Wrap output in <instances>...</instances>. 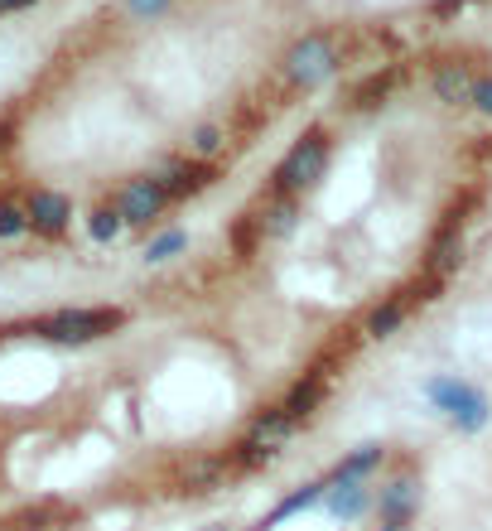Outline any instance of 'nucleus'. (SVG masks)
<instances>
[{
    "label": "nucleus",
    "mask_w": 492,
    "mask_h": 531,
    "mask_svg": "<svg viewBox=\"0 0 492 531\" xmlns=\"http://www.w3.org/2000/svg\"><path fill=\"white\" fill-rule=\"evenodd\" d=\"M121 227H126V223H121V213H116V208H97V213L87 218V232H92L97 242H111Z\"/></svg>",
    "instance_id": "obj_8"
},
{
    "label": "nucleus",
    "mask_w": 492,
    "mask_h": 531,
    "mask_svg": "<svg viewBox=\"0 0 492 531\" xmlns=\"http://www.w3.org/2000/svg\"><path fill=\"white\" fill-rule=\"evenodd\" d=\"M473 107L492 116V73H483V78H478V87H473Z\"/></svg>",
    "instance_id": "obj_10"
},
{
    "label": "nucleus",
    "mask_w": 492,
    "mask_h": 531,
    "mask_svg": "<svg viewBox=\"0 0 492 531\" xmlns=\"http://www.w3.org/2000/svg\"><path fill=\"white\" fill-rule=\"evenodd\" d=\"M25 5H34V0H0V15H15V10H25Z\"/></svg>",
    "instance_id": "obj_11"
},
{
    "label": "nucleus",
    "mask_w": 492,
    "mask_h": 531,
    "mask_svg": "<svg viewBox=\"0 0 492 531\" xmlns=\"http://www.w3.org/2000/svg\"><path fill=\"white\" fill-rule=\"evenodd\" d=\"M483 73H473V63H459V58H449V63H435V73H430V87H435V97L444 107H468L473 102V87H478Z\"/></svg>",
    "instance_id": "obj_6"
},
{
    "label": "nucleus",
    "mask_w": 492,
    "mask_h": 531,
    "mask_svg": "<svg viewBox=\"0 0 492 531\" xmlns=\"http://www.w3.org/2000/svg\"><path fill=\"white\" fill-rule=\"evenodd\" d=\"M126 10H131L136 20H155V15L169 10V0H126Z\"/></svg>",
    "instance_id": "obj_9"
},
{
    "label": "nucleus",
    "mask_w": 492,
    "mask_h": 531,
    "mask_svg": "<svg viewBox=\"0 0 492 531\" xmlns=\"http://www.w3.org/2000/svg\"><path fill=\"white\" fill-rule=\"evenodd\" d=\"M29 232V208L20 198H0V242H15Z\"/></svg>",
    "instance_id": "obj_7"
},
{
    "label": "nucleus",
    "mask_w": 492,
    "mask_h": 531,
    "mask_svg": "<svg viewBox=\"0 0 492 531\" xmlns=\"http://www.w3.org/2000/svg\"><path fill=\"white\" fill-rule=\"evenodd\" d=\"M25 208H29V232H39V237H63L68 223H73V203L58 189H34L25 198Z\"/></svg>",
    "instance_id": "obj_5"
},
{
    "label": "nucleus",
    "mask_w": 492,
    "mask_h": 531,
    "mask_svg": "<svg viewBox=\"0 0 492 531\" xmlns=\"http://www.w3.org/2000/svg\"><path fill=\"white\" fill-rule=\"evenodd\" d=\"M328 165V140L314 131V136L295 140V150L285 155V165L275 169V189H285V194H295L300 184H314Z\"/></svg>",
    "instance_id": "obj_4"
},
{
    "label": "nucleus",
    "mask_w": 492,
    "mask_h": 531,
    "mask_svg": "<svg viewBox=\"0 0 492 531\" xmlns=\"http://www.w3.org/2000/svg\"><path fill=\"white\" fill-rule=\"evenodd\" d=\"M169 203L174 198H169V189H164L160 179H126L121 194L111 198V208L121 213L126 227H145V223H155V218H164Z\"/></svg>",
    "instance_id": "obj_3"
},
{
    "label": "nucleus",
    "mask_w": 492,
    "mask_h": 531,
    "mask_svg": "<svg viewBox=\"0 0 492 531\" xmlns=\"http://www.w3.org/2000/svg\"><path fill=\"white\" fill-rule=\"evenodd\" d=\"M121 309L111 305H82V309H54L44 319H34L29 329L39 338H54V343H92V338H107L111 329H121Z\"/></svg>",
    "instance_id": "obj_1"
},
{
    "label": "nucleus",
    "mask_w": 492,
    "mask_h": 531,
    "mask_svg": "<svg viewBox=\"0 0 492 531\" xmlns=\"http://www.w3.org/2000/svg\"><path fill=\"white\" fill-rule=\"evenodd\" d=\"M338 63L343 58H338V44L328 34H304L300 44L285 54V78L295 87H314V83H324Z\"/></svg>",
    "instance_id": "obj_2"
}]
</instances>
